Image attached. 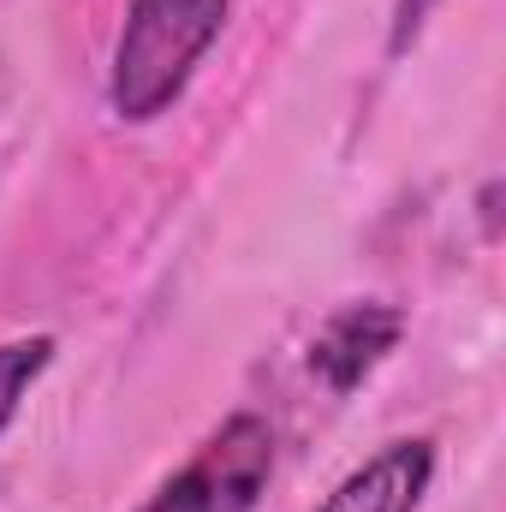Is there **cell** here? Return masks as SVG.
<instances>
[{
	"instance_id": "52a82bcc",
	"label": "cell",
	"mask_w": 506,
	"mask_h": 512,
	"mask_svg": "<svg viewBox=\"0 0 506 512\" xmlns=\"http://www.w3.org/2000/svg\"><path fill=\"white\" fill-rule=\"evenodd\" d=\"M477 209H483V233H489V239H501V179H489V185H483Z\"/></svg>"
},
{
	"instance_id": "7a4b0ae2",
	"label": "cell",
	"mask_w": 506,
	"mask_h": 512,
	"mask_svg": "<svg viewBox=\"0 0 506 512\" xmlns=\"http://www.w3.org/2000/svg\"><path fill=\"white\" fill-rule=\"evenodd\" d=\"M274 423L262 411H233L137 512H256L274 483Z\"/></svg>"
},
{
	"instance_id": "8992f818",
	"label": "cell",
	"mask_w": 506,
	"mask_h": 512,
	"mask_svg": "<svg viewBox=\"0 0 506 512\" xmlns=\"http://www.w3.org/2000/svg\"><path fill=\"white\" fill-rule=\"evenodd\" d=\"M435 6H441V0H393V18H387V54H393V60L423 36V24H429Z\"/></svg>"
},
{
	"instance_id": "6da1fadb",
	"label": "cell",
	"mask_w": 506,
	"mask_h": 512,
	"mask_svg": "<svg viewBox=\"0 0 506 512\" xmlns=\"http://www.w3.org/2000/svg\"><path fill=\"white\" fill-rule=\"evenodd\" d=\"M233 0H131L126 24L108 60V108L126 126L161 120L185 84L197 78L203 54L221 42Z\"/></svg>"
},
{
	"instance_id": "5b68a950",
	"label": "cell",
	"mask_w": 506,
	"mask_h": 512,
	"mask_svg": "<svg viewBox=\"0 0 506 512\" xmlns=\"http://www.w3.org/2000/svg\"><path fill=\"white\" fill-rule=\"evenodd\" d=\"M48 364H54V334H24V340H6L0 346V435L12 429V417H18L30 382Z\"/></svg>"
},
{
	"instance_id": "277c9868",
	"label": "cell",
	"mask_w": 506,
	"mask_h": 512,
	"mask_svg": "<svg viewBox=\"0 0 506 512\" xmlns=\"http://www.w3.org/2000/svg\"><path fill=\"white\" fill-rule=\"evenodd\" d=\"M429 483H435V441L405 435L370 453L358 471H346L316 512H423Z\"/></svg>"
},
{
	"instance_id": "3957f363",
	"label": "cell",
	"mask_w": 506,
	"mask_h": 512,
	"mask_svg": "<svg viewBox=\"0 0 506 512\" xmlns=\"http://www.w3.org/2000/svg\"><path fill=\"white\" fill-rule=\"evenodd\" d=\"M405 328H411V316H405L399 304H387V298L340 304V310L316 328V340H310V376L328 387L334 399L358 393V387L399 352Z\"/></svg>"
}]
</instances>
